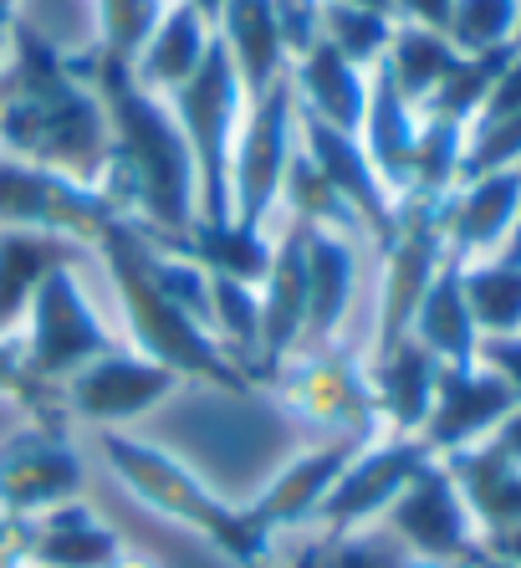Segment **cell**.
<instances>
[{
	"instance_id": "cell-7",
	"label": "cell",
	"mask_w": 521,
	"mask_h": 568,
	"mask_svg": "<svg viewBox=\"0 0 521 568\" xmlns=\"http://www.w3.org/2000/svg\"><path fill=\"white\" fill-rule=\"evenodd\" d=\"M21 358L47 389H62L78 369H88L92 358H103L118 348V333L103 323V313L92 307L88 287H82V266H62L37 287L21 323Z\"/></svg>"
},
{
	"instance_id": "cell-24",
	"label": "cell",
	"mask_w": 521,
	"mask_h": 568,
	"mask_svg": "<svg viewBox=\"0 0 521 568\" xmlns=\"http://www.w3.org/2000/svg\"><path fill=\"white\" fill-rule=\"evenodd\" d=\"M215 41L225 47L231 67L241 72L246 93H266L276 78H287V47H282V27H276L272 0H225L215 16Z\"/></svg>"
},
{
	"instance_id": "cell-35",
	"label": "cell",
	"mask_w": 521,
	"mask_h": 568,
	"mask_svg": "<svg viewBox=\"0 0 521 568\" xmlns=\"http://www.w3.org/2000/svg\"><path fill=\"white\" fill-rule=\"evenodd\" d=\"M170 0H92V27H98V47L92 62L108 67H133V57L144 52L149 31L159 27Z\"/></svg>"
},
{
	"instance_id": "cell-3",
	"label": "cell",
	"mask_w": 521,
	"mask_h": 568,
	"mask_svg": "<svg viewBox=\"0 0 521 568\" xmlns=\"http://www.w3.org/2000/svg\"><path fill=\"white\" fill-rule=\"evenodd\" d=\"M108 266V282L118 292V307H123V328H129V348H139L144 358L174 369L180 379H200L215 384L225 395H251L256 379H251L231 354H225L210 328H200L195 317L174 307L164 297V287L154 282V246L133 221H113L108 236L92 246Z\"/></svg>"
},
{
	"instance_id": "cell-47",
	"label": "cell",
	"mask_w": 521,
	"mask_h": 568,
	"mask_svg": "<svg viewBox=\"0 0 521 568\" xmlns=\"http://www.w3.org/2000/svg\"><path fill=\"white\" fill-rule=\"evenodd\" d=\"M16 21H21V0H0V62H6V52H11Z\"/></svg>"
},
{
	"instance_id": "cell-19",
	"label": "cell",
	"mask_w": 521,
	"mask_h": 568,
	"mask_svg": "<svg viewBox=\"0 0 521 568\" xmlns=\"http://www.w3.org/2000/svg\"><path fill=\"white\" fill-rule=\"evenodd\" d=\"M260 297V384H272L282 369V358L302 348V328H307V256H302V225L287 221L282 241L272 252V266L256 287Z\"/></svg>"
},
{
	"instance_id": "cell-14",
	"label": "cell",
	"mask_w": 521,
	"mask_h": 568,
	"mask_svg": "<svg viewBox=\"0 0 521 568\" xmlns=\"http://www.w3.org/2000/svg\"><path fill=\"white\" fill-rule=\"evenodd\" d=\"M378 528L394 532L415 558H435V564H470L481 548V528L440 456L425 462V471L394 497V507L378 517Z\"/></svg>"
},
{
	"instance_id": "cell-20",
	"label": "cell",
	"mask_w": 521,
	"mask_h": 568,
	"mask_svg": "<svg viewBox=\"0 0 521 568\" xmlns=\"http://www.w3.org/2000/svg\"><path fill=\"white\" fill-rule=\"evenodd\" d=\"M302 256H307V344H333L348 323L353 292H358V241L323 225H302Z\"/></svg>"
},
{
	"instance_id": "cell-41",
	"label": "cell",
	"mask_w": 521,
	"mask_h": 568,
	"mask_svg": "<svg viewBox=\"0 0 521 568\" xmlns=\"http://www.w3.org/2000/svg\"><path fill=\"white\" fill-rule=\"evenodd\" d=\"M276 6V27H282V47L287 62H297L302 52H313L323 41V0H272Z\"/></svg>"
},
{
	"instance_id": "cell-44",
	"label": "cell",
	"mask_w": 521,
	"mask_h": 568,
	"mask_svg": "<svg viewBox=\"0 0 521 568\" xmlns=\"http://www.w3.org/2000/svg\"><path fill=\"white\" fill-rule=\"evenodd\" d=\"M389 6H394V21H405V27L445 31L450 27V6H456V0H389Z\"/></svg>"
},
{
	"instance_id": "cell-37",
	"label": "cell",
	"mask_w": 521,
	"mask_h": 568,
	"mask_svg": "<svg viewBox=\"0 0 521 568\" xmlns=\"http://www.w3.org/2000/svg\"><path fill=\"white\" fill-rule=\"evenodd\" d=\"M445 37H450V47H456L460 57L517 47L521 41V0H456Z\"/></svg>"
},
{
	"instance_id": "cell-51",
	"label": "cell",
	"mask_w": 521,
	"mask_h": 568,
	"mask_svg": "<svg viewBox=\"0 0 521 568\" xmlns=\"http://www.w3.org/2000/svg\"><path fill=\"white\" fill-rule=\"evenodd\" d=\"M348 6H368V11H389V16H394L389 0H348Z\"/></svg>"
},
{
	"instance_id": "cell-12",
	"label": "cell",
	"mask_w": 521,
	"mask_h": 568,
	"mask_svg": "<svg viewBox=\"0 0 521 568\" xmlns=\"http://www.w3.org/2000/svg\"><path fill=\"white\" fill-rule=\"evenodd\" d=\"M180 384L184 379L174 369L144 358L139 348L118 344L62 384V410H67V420H82L92 430H129L154 405H164Z\"/></svg>"
},
{
	"instance_id": "cell-45",
	"label": "cell",
	"mask_w": 521,
	"mask_h": 568,
	"mask_svg": "<svg viewBox=\"0 0 521 568\" xmlns=\"http://www.w3.org/2000/svg\"><path fill=\"white\" fill-rule=\"evenodd\" d=\"M481 554L501 558V564L521 568V523H507V528H486L481 532Z\"/></svg>"
},
{
	"instance_id": "cell-28",
	"label": "cell",
	"mask_w": 521,
	"mask_h": 568,
	"mask_svg": "<svg viewBox=\"0 0 521 568\" xmlns=\"http://www.w3.org/2000/svg\"><path fill=\"white\" fill-rule=\"evenodd\" d=\"M445 471L456 476L460 497H466L476 528H507V523H521V466L511 462L507 450H496L491 440L466 450H450L440 456Z\"/></svg>"
},
{
	"instance_id": "cell-16",
	"label": "cell",
	"mask_w": 521,
	"mask_h": 568,
	"mask_svg": "<svg viewBox=\"0 0 521 568\" xmlns=\"http://www.w3.org/2000/svg\"><path fill=\"white\" fill-rule=\"evenodd\" d=\"M517 405H521L517 389L496 369H486L481 358H476V364H440L435 405H430V415H425L419 440H425L435 456L481 446V440H491V430L507 420Z\"/></svg>"
},
{
	"instance_id": "cell-26",
	"label": "cell",
	"mask_w": 521,
	"mask_h": 568,
	"mask_svg": "<svg viewBox=\"0 0 521 568\" xmlns=\"http://www.w3.org/2000/svg\"><path fill=\"white\" fill-rule=\"evenodd\" d=\"M210 47H215V27H210L195 6L170 0V6H164V16H159V27L149 31L144 52L133 57L129 72H133V82H144L149 93L170 98L184 78H195V67L205 62Z\"/></svg>"
},
{
	"instance_id": "cell-34",
	"label": "cell",
	"mask_w": 521,
	"mask_h": 568,
	"mask_svg": "<svg viewBox=\"0 0 521 568\" xmlns=\"http://www.w3.org/2000/svg\"><path fill=\"white\" fill-rule=\"evenodd\" d=\"M466 123L430 119L419 113V139L409 159V190L405 195H450L460 185V164H466Z\"/></svg>"
},
{
	"instance_id": "cell-9",
	"label": "cell",
	"mask_w": 521,
	"mask_h": 568,
	"mask_svg": "<svg viewBox=\"0 0 521 568\" xmlns=\"http://www.w3.org/2000/svg\"><path fill=\"white\" fill-rule=\"evenodd\" d=\"M297 154V98H292V78H276L266 93L246 103V119L231 149V221L246 225H272L276 200H282V180Z\"/></svg>"
},
{
	"instance_id": "cell-39",
	"label": "cell",
	"mask_w": 521,
	"mask_h": 568,
	"mask_svg": "<svg viewBox=\"0 0 521 568\" xmlns=\"http://www.w3.org/2000/svg\"><path fill=\"white\" fill-rule=\"evenodd\" d=\"M313 568H409V548L378 523H368V528L333 532V538L317 542Z\"/></svg>"
},
{
	"instance_id": "cell-4",
	"label": "cell",
	"mask_w": 521,
	"mask_h": 568,
	"mask_svg": "<svg viewBox=\"0 0 521 568\" xmlns=\"http://www.w3.org/2000/svg\"><path fill=\"white\" fill-rule=\"evenodd\" d=\"M98 450H103L108 471L129 487L133 503L174 523V528L195 532L225 564L260 568L272 558V538L251 523L246 503H225L221 491L210 487L190 462H180L170 446H154V440L133 436V430H98Z\"/></svg>"
},
{
	"instance_id": "cell-5",
	"label": "cell",
	"mask_w": 521,
	"mask_h": 568,
	"mask_svg": "<svg viewBox=\"0 0 521 568\" xmlns=\"http://www.w3.org/2000/svg\"><path fill=\"white\" fill-rule=\"evenodd\" d=\"M246 82L231 67L221 41L205 52L195 78H184L170 93V108L184 129L190 159H195V221H231V149L241 119H246Z\"/></svg>"
},
{
	"instance_id": "cell-32",
	"label": "cell",
	"mask_w": 521,
	"mask_h": 568,
	"mask_svg": "<svg viewBox=\"0 0 521 568\" xmlns=\"http://www.w3.org/2000/svg\"><path fill=\"white\" fill-rule=\"evenodd\" d=\"M456 62H460V52L450 47L445 31L405 27V21L394 27V41H389V52H384V72H389L394 88H399L415 108L430 103V93L456 72Z\"/></svg>"
},
{
	"instance_id": "cell-21",
	"label": "cell",
	"mask_w": 521,
	"mask_h": 568,
	"mask_svg": "<svg viewBox=\"0 0 521 568\" xmlns=\"http://www.w3.org/2000/svg\"><path fill=\"white\" fill-rule=\"evenodd\" d=\"M368 379H374V399L384 415V430L394 436H419L425 415L435 405V384H440V358L419 338H399L384 354H368Z\"/></svg>"
},
{
	"instance_id": "cell-33",
	"label": "cell",
	"mask_w": 521,
	"mask_h": 568,
	"mask_svg": "<svg viewBox=\"0 0 521 568\" xmlns=\"http://www.w3.org/2000/svg\"><path fill=\"white\" fill-rule=\"evenodd\" d=\"M276 215H287L292 225H323V231H343V236L364 241V225H358V215L343 205V195L323 180V170H317L313 159L292 154L287 164V180H282V200H276Z\"/></svg>"
},
{
	"instance_id": "cell-13",
	"label": "cell",
	"mask_w": 521,
	"mask_h": 568,
	"mask_svg": "<svg viewBox=\"0 0 521 568\" xmlns=\"http://www.w3.org/2000/svg\"><path fill=\"white\" fill-rule=\"evenodd\" d=\"M425 462H435V450L419 436H394V430H384V436H374L368 446H358V456L343 466V476L333 481L323 507H317L323 538L378 523V517L394 507V497L425 471Z\"/></svg>"
},
{
	"instance_id": "cell-40",
	"label": "cell",
	"mask_w": 521,
	"mask_h": 568,
	"mask_svg": "<svg viewBox=\"0 0 521 568\" xmlns=\"http://www.w3.org/2000/svg\"><path fill=\"white\" fill-rule=\"evenodd\" d=\"M0 399H16V405H27L31 415L62 410L57 389H47V384L27 369V358H21V338H0Z\"/></svg>"
},
{
	"instance_id": "cell-31",
	"label": "cell",
	"mask_w": 521,
	"mask_h": 568,
	"mask_svg": "<svg viewBox=\"0 0 521 568\" xmlns=\"http://www.w3.org/2000/svg\"><path fill=\"white\" fill-rule=\"evenodd\" d=\"M460 287H466L481 338L521 333V231L501 252L481 256V262H460Z\"/></svg>"
},
{
	"instance_id": "cell-1",
	"label": "cell",
	"mask_w": 521,
	"mask_h": 568,
	"mask_svg": "<svg viewBox=\"0 0 521 568\" xmlns=\"http://www.w3.org/2000/svg\"><path fill=\"white\" fill-rule=\"evenodd\" d=\"M78 72L98 88L108 113V164L98 190L113 200V211L149 236H184L195 225V159L184 144V129L164 93H149L133 82L129 67H108L92 57H72Z\"/></svg>"
},
{
	"instance_id": "cell-22",
	"label": "cell",
	"mask_w": 521,
	"mask_h": 568,
	"mask_svg": "<svg viewBox=\"0 0 521 568\" xmlns=\"http://www.w3.org/2000/svg\"><path fill=\"white\" fill-rule=\"evenodd\" d=\"M287 78H292V98H297L302 113H313V119L333 123V129H343V133L364 129L374 72L353 67L343 52H333L327 41H317L313 52H302L297 62L287 67Z\"/></svg>"
},
{
	"instance_id": "cell-29",
	"label": "cell",
	"mask_w": 521,
	"mask_h": 568,
	"mask_svg": "<svg viewBox=\"0 0 521 568\" xmlns=\"http://www.w3.org/2000/svg\"><path fill=\"white\" fill-rule=\"evenodd\" d=\"M409 338H419L440 364H476L481 328H476V317H470L456 256H445V266L435 272L430 287H425L415 317H409Z\"/></svg>"
},
{
	"instance_id": "cell-49",
	"label": "cell",
	"mask_w": 521,
	"mask_h": 568,
	"mask_svg": "<svg viewBox=\"0 0 521 568\" xmlns=\"http://www.w3.org/2000/svg\"><path fill=\"white\" fill-rule=\"evenodd\" d=\"M184 6H195V11L205 16L210 27H215V16H221V6H225V0H184Z\"/></svg>"
},
{
	"instance_id": "cell-42",
	"label": "cell",
	"mask_w": 521,
	"mask_h": 568,
	"mask_svg": "<svg viewBox=\"0 0 521 568\" xmlns=\"http://www.w3.org/2000/svg\"><path fill=\"white\" fill-rule=\"evenodd\" d=\"M476 358H481L486 369L501 374V379L517 389V399H521V333H507V338H481Z\"/></svg>"
},
{
	"instance_id": "cell-11",
	"label": "cell",
	"mask_w": 521,
	"mask_h": 568,
	"mask_svg": "<svg viewBox=\"0 0 521 568\" xmlns=\"http://www.w3.org/2000/svg\"><path fill=\"white\" fill-rule=\"evenodd\" d=\"M82 456L67 440V415H31L21 430L0 440V513L41 517L82 497Z\"/></svg>"
},
{
	"instance_id": "cell-6",
	"label": "cell",
	"mask_w": 521,
	"mask_h": 568,
	"mask_svg": "<svg viewBox=\"0 0 521 568\" xmlns=\"http://www.w3.org/2000/svg\"><path fill=\"white\" fill-rule=\"evenodd\" d=\"M272 389L302 420L317 430V440H374L384 436V415L374 399V379H368V358L348 348L343 338L333 344H307L292 358H282V369L272 374Z\"/></svg>"
},
{
	"instance_id": "cell-15",
	"label": "cell",
	"mask_w": 521,
	"mask_h": 568,
	"mask_svg": "<svg viewBox=\"0 0 521 568\" xmlns=\"http://www.w3.org/2000/svg\"><path fill=\"white\" fill-rule=\"evenodd\" d=\"M297 144H302V154L323 170L327 185L343 195V205L358 215L364 241L384 246V241L394 236V221H399V195L378 180L368 149L358 144V133H343V129H333V123H323V119H313V113L297 108Z\"/></svg>"
},
{
	"instance_id": "cell-8",
	"label": "cell",
	"mask_w": 521,
	"mask_h": 568,
	"mask_svg": "<svg viewBox=\"0 0 521 568\" xmlns=\"http://www.w3.org/2000/svg\"><path fill=\"white\" fill-rule=\"evenodd\" d=\"M113 221L123 215L98 185L72 180L62 170H41L31 159L0 149V231H47V236H67L82 252H92Z\"/></svg>"
},
{
	"instance_id": "cell-50",
	"label": "cell",
	"mask_w": 521,
	"mask_h": 568,
	"mask_svg": "<svg viewBox=\"0 0 521 568\" xmlns=\"http://www.w3.org/2000/svg\"><path fill=\"white\" fill-rule=\"evenodd\" d=\"M466 568H517V564H501V558H491V554H481V548H476V558H470Z\"/></svg>"
},
{
	"instance_id": "cell-25",
	"label": "cell",
	"mask_w": 521,
	"mask_h": 568,
	"mask_svg": "<svg viewBox=\"0 0 521 568\" xmlns=\"http://www.w3.org/2000/svg\"><path fill=\"white\" fill-rule=\"evenodd\" d=\"M118 554L123 538L82 497L31 517V568H108Z\"/></svg>"
},
{
	"instance_id": "cell-17",
	"label": "cell",
	"mask_w": 521,
	"mask_h": 568,
	"mask_svg": "<svg viewBox=\"0 0 521 568\" xmlns=\"http://www.w3.org/2000/svg\"><path fill=\"white\" fill-rule=\"evenodd\" d=\"M521 231V170L460 180L445 200V246L456 262H481Z\"/></svg>"
},
{
	"instance_id": "cell-48",
	"label": "cell",
	"mask_w": 521,
	"mask_h": 568,
	"mask_svg": "<svg viewBox=\"0 0 521 568\" xmlns=\"http://www.w3.org/2000/svg\"><path fill=\"white\" fill-rule=\"evenodd\" d=\"M108 568H159V564H154V558H144V554H129V548H123V554H118Z\"/></svg>"
},
{
	"instance_id": "cell-30",
	"label": "cell",
	"mask_w": 521,
	"mask_h": 568,
	"mask_svg": "<svg viewBox=\"0 0 521 568\" xmlns=\"http://www.w3.org/2000/svg\"><path fill=\"white\" fill-rule=\"evenodd\" d=\"M170 246H180L184 256H195L210 277H231V282H246V287H260L266 266H272V252H276V241L260 225H246V221H195Z\"/></svg>"
},
{
	"instance_id": "cell-36",
	"label": "cell",
	"mask_w": 521,
	"mask_h": 568,
	"mask_svg": "<svg viewBox=\"0 0 521 568\" xmlns=\"http://www.w3.org/2000/svg\"><path fill=\"white\" fill-rule=\"evenodd\" d=\"M394 21L389 11H368V6H348V0H323V41L333 52H343L353 67L374 72L384 62L394 41Z\"/></svg>"
},
{
	"instance_id": "cell-43",
	"label": "cell",
	"mask_w": 521,
	"mask_h": 568,
	"mask_svg": "<svg viewBox=\"0 0 521 568\" xmlns=\"http://www.w3.org/2000/svg\"><path fill=\"white\" fill-rule=\"evenodd\" d=\"M0 568H31V517L0 513Z\"/></svg>"
},
{
	"instance_id": "cell-46",
	"label": "cell",
	"mask_w": 521,
	"mask_h": 568,
	"mask_svg": "<svg viewBox=\"0 0 521 568\" xmlns=\"http://www.w3.org/2000/svg\"><path fill=\"white\" fill-rule=\"evenodd\" d=\"M491 446H496V450H507L511 462L521 466V405H517V410H511L507 420H501V425L491 430Z\"/></svg>"
},
{
	"instance_id": "cell-27",
	"label": "cell",
	"mask_w": 521,
	"mask_h": 568,
	"mask_svg": "<svg viewBox=\"0 0 521 568\" xmlns=\"http://www.w3.org/2000/svg\"><path fill=\"white\" fill-rule=\"evenodd\" d=\"M415 139H419V108L394 88V78L384 72V62H378L374 82H368V113H364V129H358V144L368 149L378 180H384L394 195H405L409 190Z\"/></svg>"
},
{
	"instance_id": "cell-38",
	"label": "cell",
	"mask_w": 521,
	"mask_h": 568,
	"mask_svg": "<svg viewBox=\"0 0 521 568\" xmlns=\"http://www.w3.org/2000/svg\"><path fill=\"white\" fill-rule=\"evenodd\" d=\"M521 47V41H517ZM517 47H501V52H481V57H460L456 72L440 82L430 93V103L419 108V113H430V119H450V123H476V113H481L486 93H491V82L496 72L507 67V57L517 52Z\"/></svg>"
},
{
	"instance_id": "cell-2",
	"label": "cell",
	"mask_w": 521,
	"mask_h": 568,
	"mask_svg": "<svg viewBox=\"0 0 521 568\" xmlns=\"http://www.w3.org/2000/svg\"><path fill=\"white\" fill-rule=\"evenodd\" d=\"M0 149L88 185H98L113 149L98 88L72 57L21 21L11 31V82L0 88Z\"/></svg>"
},
{
	"instance_id": "cell-23",
	"label": "cell",
	"mask_w": 521,
	"mask_h": 568,
	"mask_svg": "<svg viewBox=\"0 0 521 568\" xmlns=\"http://www.w3.org/2000/svg\"><path fill=\"white\" fill-rule=\"evenodd\" d=\"M82 246L47 231H0V338H16L37 287L62 266H82Z\"/></svg>"
},
{
	"instance_id": "cell-10",
	"label": "cell",
	"mask_w": 521,
	"mask_h": 568,
	"mask_svg": "<svg viewBox=\"0 0 521 568\" xmlns=\"http://www.w3.org/2000/svg\"><path fill=\"white\" fill-rule=\"evenodd\" d=\"M445 200L450 195H399L394 236L378 246L384 252V287H378L374 354H384L409 333L419 297H425V287L450 256V246H445Z\"/></svg>"
},
{
	"instance_id": "cell-18",
	"label": "cell",
	"mask_w": 521,
	"mask_h": 568,
	"mask_svg": "<svg viewBox=\"0 0 521 568\" xmlns=\"http://www.w3.org/2000/svg\"><path fill=\"white\" fill-rule=\"evenodd\" d=\"M358 446H368V440H317V446H307L302 456H292L246 503L251 523L272 542H276V532L297 528V523H317V507H323V497L343 476V466L358 456Z\"/></svg>"
}]
</instances>
